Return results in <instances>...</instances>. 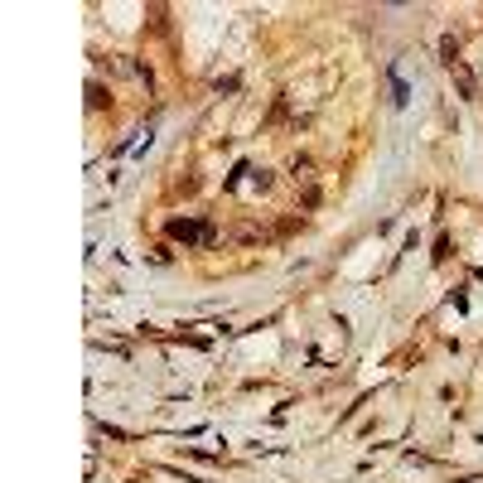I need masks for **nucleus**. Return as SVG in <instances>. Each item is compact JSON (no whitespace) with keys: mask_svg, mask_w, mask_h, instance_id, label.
Wrapping results in <instances>:
<instances>
[{"mask_svg":"<svg viewBox=\"0 0 483 483\" xmlns=\"http://www.w3.org/2000/svg\"><path fill=\"white\" fill-rule=\"evenodd\" d=\"M406 83H401V78H396V73H391V101H396V106H406Z\"/></svg>","mask_w":483,"mask_h":483,"instance_id":"3","label":"nucleus"},{"mask_svg":"<svg viewBox=\"0 0 483 483\" xmlns=\"http://www.w3.org/2000/svg\"><path fill=\"white\" fill-rule=\"evenodd\" d=\"M440 58H445V63H450V68H459V44H455V39H450V34H445V39H440Z\"/></svg>","mask_w":483,"mask_h":483,"instance_id":"2","label":"nucleus"},{"mask_svg":"<svg viewBox=\"0 0 483 483\" xmlns=\"http://www.w3.org/2000/svg\"><path fill=\"white\" fill-rule=\"evenodd\" d=\"M170 237H179V242H208L213 227H208V222H184V218H179V222H170Z\"/></svg>","mask_w":483,"mask_h":483,"instance_id":"1","label":"nucleus"}]
</instances>
